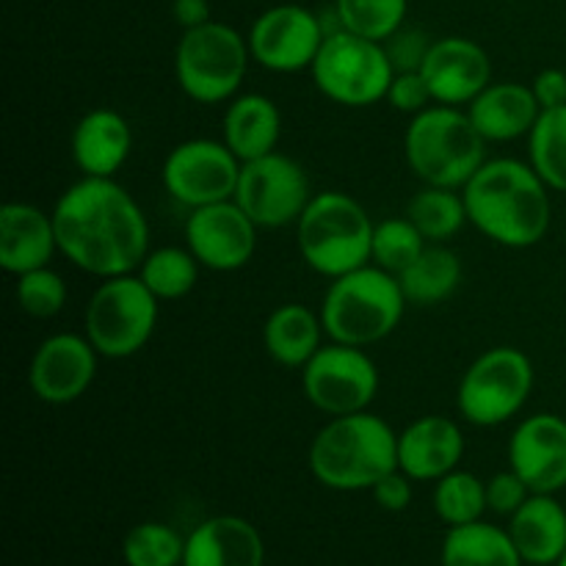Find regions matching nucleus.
<instances>
[{
    "mask_svg": "<svg viewBox=\"0 0 566 566\" xmlns=\"http://www.w3.org/2000/svg\"><path fill=\"white\" fill-rule=\"evenodd\" d=\"M50 213L59 252L97 280L136 274L147 258V216L114 177H81L55 199Z\"/></svg>",
    "mask_w": 566,
    "mask_h": 566,
    "instance_id": "1",
    "label": "nucleus"
},
{
    "mask_svg": "<svg viewBox=\"0 0 566 566\" xmlns=\"http://www.w3.org/2000/svg\"><path fill=\"white\" fill-rule=\"evenodd\" d=\"M462 197L470 224L497 247L531 249L551 230V188L528 160L486 158Z\"/></svg>",
    "mask_w": 566,
    "mask_h": 566,
    "instance_id": "2",
    "label": "nucleus"
},
{
    "mask_svg": "<svg viewBox=\"0 0 566 566\" xmlns=\"http://www.w3.org/2000/svg\"><path fill=\"white\" fill-rule=\"evenodd\" d=\"M313 479L332 492L374 490L398 470V431L374 412L329 418L307 451Z\"/></svg>",
    "mask_w": 566,
    "mask_h": 566,
    "instance_id": "3",
    "label": "nucleus"
},
{
    "mask_svg": "<svg viewBox=\"0 0 566 566\" xmlns=\"http://www.w3.org/2000/svg\"><path fill=\"white\" fill-rule=\"evenodd\" d=\"M407 307L398 276L368 263L329 280L318 313L329 340L368 348L401 326Z\"/></svg>",
    "mask_w": 566,
    "mask_h": 566,
    "instance_id": "4",
    "label": "nucleus"
},
{
    "mask_svg": "<svg viewBox=\"0 0 566 566\" xmlns=\"http://www.w3.org/2000/svg\"><path fill=\"white\" fill-rule=\"evenodd\" d=\"M403 158L423 186L462 191L470 177L486 164V142L475 130L468 108L434 103L409 116L403 133Z\"/></svg>",
    "mask_w": 566,
    "mask_h": 566,
    "instance_id": "5",
    "label": "nucleus"
},
{
    "mask_svg": "<svg viewBox=\"0 0 566 566\" xmlns=\"http://www.w3.org/2000/svg\"><path fill=\"white\" fill-rule=\"evenodd\" d=\"M374 227L368 210L346 191H321L296 221V243L307 269L318 276H337L370 263Z\"/></svg>",
    "mask_w": 566,
    "mask_h": 566,
    "instance_id": "6",
    "label": "nucleus"
},
{
    "mask_svg": "<svg viewBox=\"0 0 566 566\" xmlns=\"http://www.w3.org/2000/svg\"><path fill=\"white\" fill-rule=\"evenodd\" d=\"M249 64L252 53L247 36L216 20L182 31L175 50L177 86L199 105H227L238 97Z\"/></svg>",
    "mask_w": 566,
    "mask_h": 566,
    "instance_id": "7",
    "label": "nucleus"
},
{
    "mask_svg": "<svg viewBox=\"0 0 566 566\" xmlns=\"http://www.w3.org/2000/svg\"><path fill=\"white\" fill-rule=\"evenodd\" d=\"M536 385L528 354L514 346H495L468 365L457 387V409L475 429H497L517 418Z\"/></svg>",
    "mask_w": 566,
    "mask_h": 566,
    "instance_id": "8",
    "label": "nucleus"
},
{
    "mask_svg": "<svg viewBox=\"0 0 566 566\" xmlns=\"http://www.w3.org/2000/svg\"><path fill=\"white\" fill-rule=\"evenodd\" d=\"M160 302L138 274L99 280L83 313V335L99 357L127 359L142 352L155 335Z\"/></svg>",
    "mask_w": 566,
    "mask_h": 566,
    "instance_id": "9",
    "label": "nucleus"
},
{
    "mask_svg": "<svg viewBox=\"0 0 566 566\" xmlns=\"http://www.w3.org/2000/svg\"><path fill=\"white\" fill-rule=\"evenodd\" d=\"M310 75L315 88L335 105L368 108L387 97L396 70L387 59L385 44L337 28L326 33Z\"/></svg>",
    "mask_w": 566,
    "mask_h": 566,
    "instance_id": "10",
    "label": "nucleus"
},
{
    "mask_svg": "<svg viewBox=\"0 0 566 566\" xmlns=\"http://www.w3.org/2000/svg\"><path fill=\"white\" fill-rule=\"evenodd\" d=\"M379 368L370 354L346 343H324L302 368L304 398L329 418L365 412L379 396Z\"/></svg>",
    "mask_w": 566,
    "mask_h": 566,
    "instance_id": "11",
    "label": "nucleus"
},
{
    "mask_svg": "<svg viewBox=\"0 0 566 566\" xmlns=\"http://www.w3.org/2000/svg\"><path fill=\"white\" fill-rule=\"evenodd\" d=\"M313 197L304 166L276 149L241 166L232 199L247 210L260 230H282V227H296Z\"/></svg>",
    "mask_w": 566,
    "mask_h": 566,
    "instance_id": "12",
    "label": "nucleus"
},
{
    "mask_svg": "<svg viewBox=\"0 0 566 566\" xmlns=\"http://www.w3.org/2000/svg\"><path fill=\"white\" fill-rule=\"evenodd\" d=\"M241 166L238 155L221 138H188L164 158L160 182L182 208H205L235 197Z\"/></svg>",
    "mask_w": 566,
    "mask_h": 566,
    "instance_id": "13",
    "label": "nucleus"
},
{
    "mask_svg": "<svg viewBox=\"0 0 566 566\" xmlns=\"http://www.w3.org/2000/svg\"><path fill=\"white\" fill-rule=\"evenodd\" d=\"M326 39L324 20L298 3L265 9L249 28V53L254 64L276 75H296L313 66Z\"/></svg>",
    "mask_w": 566,
    "mask_h": 566,
    "instance_id": "14",
    "label": "nucleus"
},
{
    "mask_svg": "<svg viewBox=\"0 0 566 566\" xmlns=\"http://www.w3.org/2000/svg\"><path fill=\"white\" fill-rule=\"evenodd\" d=\"M258 232L260 227L249 219L247 210L235 199H227L188 210L186 247L202 269L230 274L241 271L254 258Z\"/></svg>",
    "mask_w": 566,
    "mask_h": 566,
    "instance_id": "15",
    "label": "nucleus"
},
{
    "mask_svg": "<svg viewBox=\"0 0 566 566\" xmlns=\"http://www.w3.org/2000/svg\"><path fill=\"white\" fill-rule=\"evenodd\" d=\"M99 354L86 335L55 332L44 337L28 365V385L42 403L66 407L88 392L97 376Z\"/></svg>",
    "mask_w": 566,
    "mask_h": 566,
    "instance_id": "16",
    "label": "nucleus"
},
{
    "mask_svg": "<svg viewBox=\"0 0 566 566\" xmlns=\"http://www.w3.org/2000/svg\"><path fill=\"white\" fill-rule=\"evenodd\" d=\"M509 468L536 495H556L566 486V420L536 412L520 420L509 437Z\"/></svg>",
    "mask_w": 566,
    "mask_h": 566,
    "instance_id": "17",
    "label": "nucleus"
},
{
    "mask_svg": "<svg viewBox=\"0 0 566 566\" xmlns=\"http://www.w3.org/2000/svg\"><path fill=\"white\" fill-rule=\"evenodd\" d=\"M423 77L437 105L468 108L492 83V59L475 39H434L423 64Z\"/></svg>",
    "mask_w": 566,
    "mask_h": 566,
    "instance_id": "18",
    "label": "nucleus"
},
{
    "mask_svg": "<svg viewBox=\"0 0 566 566\" xmlns=\"http://www.w3.org/2000/svg\"><path fill=\"white\" fill-rule=\"evenodd\" d=\"M462 429L442 415H423L398 431V470L412 481H440L464 459Z\"/></svg>",
    "mask_w": 566,
    "mask_h": 566,
    "instance_id": "19",
    "label": "nucleus"
},
{
    "mask_svg": "<svg viewBox=\"0 0 566 566\" xmlns=\"http://www.w3.org/2000/svg\"><path fill=\"white\" fill-rule=\"evenodd\" d=\"M59 252L53 213L31 202H6L0 208V265L20 276L50 265Z\"/></svg>",
    "mask_w": 566,
    "mask_h": 566,
    "instance_id": "20",
    "label": "nucleus"
},
{
    "mask_svg": "<svg viewBox=\"0 0 566 566\" xmlns=\"http://www.w3.org/2000/svg\"><path fill=\"white\" fill-rule=\"evenodd\" d=\"M72 164L81 177H116L133 153V127L119 111L92 108L70 136Z\"/></svg>",
    "mask_w": 566,
    "mask_h": 566,
    "instance_id": "21",
    "label": "nucleus"
},
{
    "mask_svg": "<svg viewBox=\"0 0 566 566\" xmlns=\"http://www.w3.org/2000/svg\"><path fill=\"white\" fill-rule=\"evenodd\" d=\"M182 566H265L263 534L238 514H216L186 536Z\"/></svg>",
    "mask_w": 566,
    "mask_h": 566,
    "instance_id": "22",
    "label": "nucleus"
},
{
    "mask_svg": "<svg viewBox=\"0 0 566 566\" xmlns=\"http://www.w3.org/2000/svg\"><path fill=\"white\" fill-rule=\"evenodd\" d=\"M468 116L486 144H506L528 138L542 108L531 92V83L492 81L468 105Z\"/></svg>",
    "mask_w": 566,
    "mask_h": 566,
    "instance_id": "23",
    "label": "nucleus"
},
{
    "mask_svg": "<svg viewBox=\"0 0 566 566\" xmlns=\"http://www.w3.org/2000/svg\"><path fill=\"white\" fill-rule=\"evenodd\" d=\"M282 136L280 105L258 92L232 97L221 119V142L238 155L241 164L276 153Z\"/></svg>",
    "mask_w": 566,
    "mask_h": 566,
    "instance_id": "24",
    "label": "nucleus"
},
{
    "mask_svg": "<svg viewBox=\"0 0 566 566\" xmlns=\"http://www.w3.org/2000/svg\"><path fill=\"white\" fill-rule=\"evenodd\" d=\"M509 534L523 564L556 566L566 553V509L556 495H531L509 517Z\"/></svg>",
    "mask_w": 566,
    "mask_h": 566,
    "instance_id": "25",
    "label": "nucleus"
},
{
    "mask_svg": "<svg viewBox=\"0 0 566 566\" xmlns=\"http://www.w3.org/2000/svg\"><path fill=\"white\" fill-rule=\"evenodd\" d=\"M324 337L326 332L321 313L298 302L280 304L263 324L265 354L276 365L291 370H302L324 346Z\"/></svg>",
    "mask_w": 566,
    "mask_h": 566,
    "instance_id": "26",
    "label": "nucleus"
},
{
    "mask_svg": "<svg viewBox=\"0 0 566 566\" xmlns=\"http://www.w3.org/2000/svg\"><path fill=\"white\" fill-rule=\"evenodd\" d=\"M440 562L442 566H525L509 528L486 520L448 528Z\"/></svg>",
    "mask_w": 566,
    "mask_h": 566,
    "instance_id": "27",
    "label": "nucleus"
},
{
    "mask_svg": "<svg viewBox=\"0 0 566 566\" xmlns=\"http://www.w3.org/2000/svg\"><path fill=\"white\" fill-rule=\"evenodd\" d=\"M401 291L415 307H434L448 302L462 285V260L446 243H429L420 258L398 274Z\"/></svg>",
    "mask_w": 566,
    "mask_h": 566,
    "instance_id": "28",
    "label": "nucleus"
},
{
    "mask_svg": "<svg viewBox=\"0 0 566 566\" xmlns=\"http://www.w3.org/2000/svg\"><path fill=\"white\" fill-rule=\"evenodd\" d=\"M407 216L429 243H448L470 224L468 205L459 188L423 186L409 199Z\"/></svg>",
    "mask_w": 566,
    "mask_h": 566,
    "instance_id": "29",
    "label": "nucleus"
},
{
    "mask_svg": "<svg viewBox=\"0 0 566 566\" xmlns=\"http://www.w3.org/2000/svg\"><path fill=\"white\" fill-rule=\"evenodd\" d=\"M199 271L202 265L188 247H158L149 249L136 274L158 302H177L197 287Z\"/></svg>",
    "mask_w": 566,
    "mask_h": 566,
    "instance_id": "30",
    "label": "nucleus"
},
{
    "mask_svg": "<svg viewBox=\"0 0 566 566\" xmlns=\"http://www.w3.org/2000/svg\"><path fill=\"white\" fill-rule=\"evenodd\" d=\"M431 506H434L440 523H446L448 528L484 520V514L490 512V506H486V481H481L470 470H451L440 481H434Z\"/></svg>",
    "mask_w": 566,
    "mask_h": 566,
    "instance_id": "31",
    "label": "nucleus"
},
{
    "mask_svg": "<svg viewBox=\"0 0 566 566\" xmlns=\"http://www.w3.org/2000/svg\"><path fill=\"white\" fill-rule=\"evenodd\" d=\"M528 164L551 191L566 193V105L542 111L528 133Z\"/></svg>",
    "mask_w": 566,
    "mask_h": 566,
    "instance_id": "32",
    "label": "nucleus"
},
{
    "mask_svg": "<svg viewBox=\"0 0 566 566\" xmlns=\"http://www.w3.org/2000/svg\"><path fill=\"white\" fill-rule=\"evenodd\" d=\"M426 247H429V241L412 224L409 216H390V219L376 221L374 243H370V263L398 276L420 258Z\"/></svg>",
    "mask_w": 566,
    "mask_h": 566,
    "instance_id": "33",
    "label": "nucleus"
},
{
    "mask_svg": "<svg viewBox=\"0 0 566 566\" xmlns=\"http://www.w3.org/2000/svg\"><path fill=\"white\" fill-rule=\"evenodd\" d=\"M186 536L166 523H138L122 542L125 566H182Z\"/></svg>",
    "mask_w": 566,
    "mask_h": 566,
    "instance_id": "34",
    "label": "nucleus"
},
{
    "mask_svg": "<svg viewBox=\"0 0 566 566\" xmlns=\"http://www.w3.org/2000/svg\"><path fill=\"white\" fill-rule=\"evenodd\" d=\"M409 0H335V17L343 31L385 42L407 20Z\"/></svg>",
    "mask_w": 566,
    "mask_h": 566,
    "instance_id": "35",
    "label": "nucleus"
},
{
    "mask_svg": "<svg viewBox=\"0 0 566 566\" xmlns=\"http://www.w3.org/2000/svg\"><path fill=\"white\" fill-rule=\"evenodd\" d=\"M14 298L22 313L31 315V318L48 321L64 310L70 291H66L64 276L50 269V265H44V269L17 276Z\"/></svg>",
    "mask_w": 566,
    "mask_h": 566,
    "instance_id": "36",
    "label": "nucleus"
},
{
    "mask_svg": "<svg viewBox=\"0 0 566 566\" xmlns=\"http://www.w3.org/2000/svg\"><path fill=\"white\" fill-rule=\"evenodd\" d=\"M385 53L396 72H420L431 53L434 39L420 28H398L390 39H385Z\"/></svg>",
    "mask_w": 566,
    "mask_h": 566,
    "instance_id": "37",
    "label": "nucleus"
},
{
    "mask_svg": "<svg viewBox=\"0 0 566 566\" xmlns=\"http://www.w3.org/2000/svg\"><path fill=\"white\" fill-rule=\"evenodd\" d=\"M385 103H390V108L398 111V114L415 116L429 108V105H434V97H431L423 72H396L390 88H387Z\"/></svg>",
    "mask_w": 566,
    "mask_h": 566,
    "instance_id": "38",
    "label": "nucleus"
},
{
    "mask_svg": "<svg viewBox=\"0 0 566 566\" xmlns=\"http://www.w3.org/2000/svg\"><path fill=\"white\" fill-rule=\"evenodd\" d=\"M531 495H534V492L528 490V484H525L512 468L501 470V473H495L492 479H486V506H490V512L497 514V517H512V514H517L520 506H523Z\"/></svg>",
    "mask_w": 566,
    "mask_h": 566,
    "instance_id": "39",
    "label": "nucleus"
},
{
    "mask_svg": "<svg viewBox=\"0 0 566 566\" xmlns=\"http://www.w3.org/2000/svg\"><path fill=\"white\" fill-rule=\"evenodd\" d=\"M370 495H374L376 506L379 509H385V512L390 514H401L407 512L409 503H412V479H409L403 470H392V473H387L385 479L370 490Z\"/></svg>",
    "mask_w": 566,
    "mask_h": 566,
    "instance_id": "40",
    "label": "nucleus"
},
{
    "mask_svg": "<svg viewBox=\"0 0 566 566\" xmlns=\"http://www.w3.org/2000/svg\"><path fill=\"white\" fill-rule=\"evenodd\" d=\"M536 103L542 111L564 108L566 105V66H547L531 81Z\"/></svg>",
    "mask_w": 566,
    "mask_h": 566,
    "instance_id": "41",
    "label": "nucleus"
},
{
    "mask_svg": "<svg viewBox=\"0 0 566 566\" xmlns=\"http://www.w3.org/2000/svg\"><path fill=\"white\" fill-rule=\"evenodd\" d=\"M171 17H175V22L182 31H191V28H199L213 20L208 0H175L171 3Z\"/></svg>",
    "mask_w": 566,
    "mask_h": 566,
    "instance_id": "42",
    "label": "nucleus"
},
{
    "mask_svg": "<svg viewBox=\"0 0 566 566\" xmlns=\"http://www.w3.org/2000/svg\"><path fill=\"white\" fill-rule=\"evenodd\" d=\"M556 566H566V553H564V558H562V562H558Z\"/></svg>",
    "mask_w": 566,
    "mask_h": 566,
    "instance_id": "43",
    "label": "nucleus"
}]
</instances>
